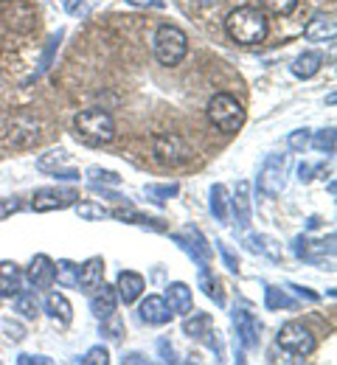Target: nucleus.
<instances>
[{"label": "nucleus", "instance_id": "f257e3e1", "mask_svg": "<svg viewBox=\"0 0 337 365\" xmlns=\"http://www.w3.org/2000/svg\"><path fill=\"white\" fill-rule=\"evenodd\" d=\"M225 31L239 46H259L267 37V17L253 6H239L228 14Z\"/></svg>", "mask_w": 337, "mask_h": 365}, {"label": "nucleus", "instance_id": "f03ea898", "mask_svg": "<svg viewBox=\"0 0 337 365\" xmlns=\"http://www.w3.org/2000/svg\"><path fill=\"white\" fill-rule=\"evenodd\" d=\"M73 127H76V135L82 138L85 143H90V146L110 143V140L115 138V121H113V115H110L107 110H98V107L82 110V113L76 115Z\"/></svg>", "mask_w": 337, "mask_h": 365}, {"label": "nucleus", "instance_id": "7ed1b4c3", "mask_svg": "<svg viewBox=\"0 0 337 365\" xmlns=\"http://www.w3.org/2000/svg\"><path fill=\"white\" fill-rule=\"evenodd\" d=\"M189 53V37L183 29L172 26V23H163L157 31H155V56L160 65H180Z\"/></svg>", "mask_w": 337, "mask_h": 365}, {"label": "nucleus", "instance_id": "20e7f679", "mask_svg": "<svg viewBox=\"0 0 337 365\" xmlns=\"http://www.w3.org/2000/svg\"><path fill=\"white\" fill-rule=\"evenodd\" d=\"M208 118H211V124H214L219 133L234 135V133H239L242 124H244V110H242V104L234 96L217 93V96L208 101Z\"/></svg>", "mask_w": 337, "mask_h": 365}, {"label": "nucleus", "instance_id": "39448f33", "mask_svg": "<svg viewBox=\"0 0 337 365\" xmlns=\"http://www.w3.org/2000/svg\"><path fill=\"white\" fill-rule=\"evenodd\" d=\"M152 152H155V160L160 166H180L192 158V146L175 133H160L155 135V143H152Z\"/></svg>", "mask_w": 337, "mask_h": 365}, {"label": "nucleus", "instance_id": "423d86ee", "mask_svg": "<svg viewBox=\"0 0 337 365\" xmlns=\"http://www.w3.org/2000/svg\"><path fill=\"white\" fill-rule=\"evenodd\" d=\"M279 346L284 351H289V354H295V357H309L318 343H315V334L306 326H301V323H284L281 331H279Z\"/></svg>", "mask_w": 337, "mask_h": 365}, {"label": "nucleus", "instance_id": "0eeeda50", "mask_svg": "<svg viewBox=\"0 0 337 365\" xmlns=\"http://www.w3.org/2000/svg\"><path fill=\"white\" fill-rule=\"evenodd\" d=\"M40 130H43L40 121H34L28 115H14L6 127V143L14 146V149H28L40 140V135H43Z\"/></svg>", "mask_w": 337, "mask_h": 365}, {"label": "nucleus", "instance_id": "6e6552de", "mask_svg": "<svg viewBox=\"0 0 337 365\" xmlns=\"http://www.w3.org/2000/svg\"><path fill=\"white\" fill-rule=\"evenodd\" d=\"M284 178H287V155H270L259 172V191L267 197L281 194Z\"/></svg>", "mask_w": 337, "mask_h": 365}, {"label": "nucleus", "instance_id": "1a4fd4ad", "mask_svg": "<svg viewBox=\"0 0 337 365\" xmlns=\"http://www.w3.org/2000/svg\"><path fill=\"white\" fill-rule=\"evenodd\" d=\"M76 200H79V191H73V188H40L31 200V208L37 214H48V211L71 208Z\"/></svg>", "mask_w": 337, "mask_h": 365}, {"label": "nucleus", "instance_id": "9d476101", "mask_svg": "<svg viewBox=\"0 0 337 365\" xmlns=\"http://www.w3.org/2000/svg\"><path fill=\"white\" fill-rule=\"evenodd\" d=\"M37 169L53 178H62V180H79V172L71 166V155L65 149H51L46 155H40Z\"/></svg>", "mask_w": 337, "mask_h": 365}, {"label": "nucleus", "instance_id": "9b49d317", "mask_svg": "<svg viewBox=\"0 0 337 365\" xmlns=\"http://www.w3.org/2000/svg\"><path fill=\"white\" fill-rule=\"evenodd\" d=\"M304 34H306V40H312V43H332V40H335V34H337L335 17H332V14H326V11H318V14L306 23Z\"/></svg>", "mask_w": 337, "mask_h": 365}, {"label": "nucleus", "instance_id": "f8f14e48", "mask_svg": "<svg viewBox=\"0 0 337 365\" xmlns=\"http://www.w3.org/2000/svg\"><path fill=\"white\" fill-rule=\"evenodd\" d=\"M115 307H118V292H115V287H110V284H98L96 289H93V298H90V309H93V315L98 320L110 318V315H115Z\"/></svg>", "mask_w": 337, "mask_h": 365}, {"label": "nucleus", "instance_id": "ddd939ff", "mask_svg": "<svg viewBox=\"0 0 337 365\" xmlns=\"http://www.w3.org/2000/svg\"><path fill=\"white\" fill-rule=\"evenodd\" d=\"M53 278H56V264L51 262L46 253L34 256V259H31V267H28V281H31L37 289H48L51 284H53Z\"/></svg>", "mask_w": 337, "mask_h": 365}, {"label": "nucleus", "instance_id": "4468645a", "mask_svg": "<svg viewBox=\"0 0 337 365\" xmlns=\"http://www.w3.org/2000/svg\"><path fill=\"white\" fill-rule=\"evenodd\" d=\"M141 320L149 326H166L172 320V309L160 295H149L141 304Z\"/></svg>", "mask_w": 337, "mask_h": 365}, {"label": "nucleus", "instance_id": "2eb2a0df", "mask_svg": "<svg viewBox=\"0 0 337 365\" xmlns=\"http://www.w3.org/2000/svg\"><path fill=\"white\" fill-rule=\"evenodd\" d=\"M172 309V315H189L192 312V289L183 281H175L166 287V298H163Z\"/></svg>", "mask_w": 337, "mask_h": 365}, {"label": "nucleus", "instance_id": "dca6fc26", "mask_svg": "<svg viewBox=\"0 0 337 365\" xmlns=\"http://www.w3.org/2000/svg\"><path fill=\"white\" fill-rule=\"evenodd\" d=\"M115 292H118V301L124 304H135L144 292V275L133 273V270H124L118 275V284H115Z\"/></svg>", "mask_w": 337, "mask_h": 365}, {"label": "nucleus", "instance_id": "f3484780", "mask_svg": "<svg viewBox=\"0 0 337 365\" xmlns=\"http://www.w3.org/2000/svg\"><path fill=\"white\" fill-rule=\"evenodd\" d=\"M234 326H237V334H239V343L244 349H256L259 346V323L250 312L237 309L234 312Z\"/></svg>", "mask_w": 337, "mask_h": 365}, {"label": "nucleus", "instance_id": "a211bd4d", "mask_svg": "<svg viewBox=\"0 0 337 365\" xmlns=\"http://www.w3.org/2000/svg\"><path fill=\"white\" fill-rule=\"evenodd\" d=\"M231 211H234V220L239 228L250 225V182L239 180L237 182V194L231 200Z\"/></svg>", "mask_w": 337, "mask_h": 365}, {"label": "nucleus", "instance_id": "6ab92c4d", "mask_svg": "<svg viewBox=\"0 0 337 365\" xmlns=\"http://www.w3.org/2000/svg\"><path fill=\"white\" fill-rule=\"evenodd\" d=\"M23 289V273L14 262H0V295L14 298Z\"/></svg>", "mask_w": 337, "mask_h": 365}, {"label": "nucleus", "instance_id": "aec40b11", "mask_svg": "<svg viewBox=\"0 0 337 365\" xmlns=\"http://www.w3.org/2000/svg\"><path fill=\"white\" fill-rule=\"evenodd\" d=\"M104 281V262L93 256V259H88L82 267H79V287L85 289V292H93L98 284Z\"/></svg>", "mask_w": 337, "mask_h": 365}, {"label": "nucleus", "instance_id": "412c9836", "mask_svg": "<svg viewBox=\"0 0 337 365\" xmlns=\"http://www.w3.org/2000/svg\"><path fill=\"white\" fill-rule=\"evenodd\" d=\"M321 65H323V56H321L318 51H306V53L295 56V62H292V73H295L298 79H312V76L321 71Z\"/></svg>", "mask_w": 337, "mask_h": 365}, {"label": "nucleus", "instance_id": "4be33fe9", "mask_svg": "<svg viewBox=\"0 0 337 365\" xmlns=\"http://www.w3.org/2000/svg\"><path fill=\"white\" fill-rule=\"evenodd\" d=\"M46 312L53 320H59L62 326H68L73 320V307H71V301L62 292H51L48 298H46Z\"/></svg>", "mask_w": 337, "mask_h": 365}, {"label": "nucleus", "instance_id": "5701e85b", "mask_svg": "<svg viewBox=\"0 0 337 365\" xmlns=\"http://www.w3.org/2000/svg\"><path fill=\"white\" fill-rule=\"evenodd\" d=\"M211 214L219 222H228V217H231V200H228V188L222 182H217L211 188Z\"/></svg>", "mask_w": 337, "mask_h": 365}, {"label": "nucleus", "instance_id": "b1692460", "mask_svg": "<svg viewBox=\"0 0 337 365\" xmlns=\"http://www.w3.org/2000/svg\"><path fill=\"white\" fill-rule=\"evenodd\" d=\"M183 331L194 340H202L211 331V315L208 312H189L186 323H183Z\"/></svg>", "mask_w": 337, "mask_h": 365}, {"label": "nucleus", "instance_id": "393cba45", "mask_svg": "<svg viewBox=\"0 0 337 365\" xmlns=\"http://www.w3.org/2000/svg\"><path fill=\"white\" fill-rule=\"evenodd\" d=\"M14 312H20L26 320H34L40 315V301H37V295L20 289V292L14 295Z\"/></svg>", "mask_w": 337, "mask_h": 365}, {"label": "nucleus", "instance_id": "a878e982", "mask_svg": "<svg viewBox=\"0 0 337 365\" xmlns=\"http://www.w3.org/2000/svg\"><path fill=\"white\" fill-rule=\"evenodd\" d=\"M56 264V284H62V287H79V264H73V262H68V259H62V262H53Z\"/></svg>", "mask_w": 337, "mask_h": 365}, {"label": "nucleus", "instance_id": "bb28decb", "mask_svg": "<svg viewBox=\"0 0 337 365\" xmlns=\"http://www.w3.org/2000/svg\"><path fill=\"white\" fill-rule=\"evenodd\" d=\"M247 242H250V250H259V253H264V256L273 259V262L281 259V247L276 245V239H270V236H256V233H253Z\"/></svg>", "mask_w": 337, "mask_h": 365}, {"label": "nucleus", "instance_id": "cd10ccee", "mask_svg": "<svg viewBox=\"0 0 337 365\" xmlns=\"http://www.w3.org/2000/svg\"><path fill=\"white\" fill-rule=\"evenodd\" d=\"M199 287L205 289V295H208V298H214V304H217V307H222V304H225V298H222V292H219V281L208 275L205 264L199 267Z\"/></svg>", "mask_w": 337, "mask_h": 365}, {"label": "nucleus", "instance_id": "c85d7f7f", "mask_svg": "<svg viewBox=\"0 0 337 365\" xmlns=\"http://www.w3.org/2000/svg\"><path fill=\"white\" fill-rule=\"evenodd\" d=\"M264 295H267V309H289L292 307V298L279 287H267Z\"/></svg>", "mask_w": 337, "mask_h": 365}, {"label": "nucleus", "instance_id": "c756f323", "mask_svg": "<svg viewBox=\"0 0 337 365\" xmlns=\"http://www.w3.org/2000/svg\"><path fill=\"white\" fill-rule=\"evenodd\" d=\"M73 208H76V214L82 220H104V217H110V211L104 205H96V202H73Z\"/></svg>", "mask_w": 337, "mask_h": 365}, {"label": "nucleus", "instance_id": "7c9ffc66", "mask_svg": "<svg viewBox=\"0 0 337 365\" xmlns=\"http://www.w3.org/2000/svg\"><path fill=\"white\" fill-rule=\"evenodd\" d=\"M312 140V146L318 149V152H326V155H335V130L329 127V130H321L315 138H309Z\"/></svg>", "mask_w": 337, "mask_h": 365}, {"label": "nucleus", "instance_id": "2f4dec72", "mask_svg": "<svg viewBox=\"0 0 337 365\" xmlns=\"http://www.w3.org/2000/svg\"><path fill=\"white\" fill-rule=\"evenodd\" d=\"M59 40H62V31H56V37H51L48 40V48H46V53H43V59H40V68H37L34 79H37V76H43V73L51 68V59H53V53H56V48H59Z\"/></svg>", "mask_w": 337, "mask_h": 365}, {"label": "nucleus", "instance_id": "473e14b6", "mask_svg": "<svg viewBox=\"0 0 337 365\" xmlns=\"http://www.w3.org/2000/svg\"><path fill=\"white\" fill-rule=\"evenodd\" d=\"M261 6L267 9V11H273V14H292L295 11V6H298V0H261Z\"/></svg>", "mask_w": 337, "mask_h": 365}, {"label": "nucleus", "instance_id": "72a5a7b5", "mask_svg": "<svg viewBox=\"0 0 337 365\" xmlns=\"http://www.w3.org/2000/svg\"><path fill=\"white\" fill-rule=\"evenodd\" d=\"M88 178L93 182H98V185H118V182H121V178H118L115 172H107V169H98V166H93V169L88 172Z\"/></svg>", "mask_w": 337, "mask_h": 365}, {"label": "nucleus", "instance_id": "f704fd0d", "mask_svg": "<svg viewBox=\"0 0 337 365\" xmlns=\"http://www.w3.org/2000/svg\"><path fill=\"white\" fill-rule=\"evenodd\" d=\"M101 331H104L110 340H118V337H121V331H124V326H121V320L115 318V315H110V318L101 320Z\"/></svg>", "mask_w": 337, "mask_h": 365}, {"label": "nucleus", "instance_id": "c9c22d12", "mask_svg": "<svg viewBox=\"0 0 337 365\" xmlns=\"http://www.w3.org/2000/svg\"><path fill=\"white\" fill-rule=\"evenodd\" d=\"M79 363L85 365H107L110 363V354H107V349H101V346H96V349H90Z\"/></svg>", "mask_w": 337, "mask_h": 365}, {"label": "nucleus", "instance_id": "e433bc0d", "mask_svg": "<svg viewBox=\"0 0 337 365\" xmlns=\"http://www.w3.org/2000/svg\"><path fill=\"white\" fill-rule=\"evenodd\" d=\"M23 208V202L17 200V197H3L0 200V220H6V217H11V214H17Z\"/></svg>", "mask_w": 337, "mask_h": 365}, {"label": "nucleus", "instance_id": "4c0bfd02", "mask_svg": "<svg viewBox=\"0 0 337 365\" xmlns=\"http://www.w3.org/2000/svg\"><path fill=\"white\" fill-rule=\"evenodd\" d=\"M287 143H289V149H306L309 146V130H295V133H289L287 138Z\"/></svg>", "mask_w": 337, "mask_h": 365}, {"label": "nucleus", "instance_id": "58836bf2", "mask_svg": "<svg viewBox=\"0 0 337 365\" xmlns=\"http://www.w3.org/2000/svg\"><path fill=\"white\" fill-rule=\"evenodd\" d=\"M3 331H6L9 340H14V343H20V340L26 337V329H23L20 323H14V320H3Z\"/></svg>", "mask_w": 337, "mask_h": 365}, {"label": "nucleus", "instance_id": "ea45409f", "mask_svg": "<svg viewBox=\"0 0 337 365\" xmlns=\"http://www.w3.org/2000/svg\"><path fill=\"white\" fill-rule=\"evenodd\" d=\"M146 194H152V197H175L177 185L175 182L172 185H146Z\"/></svg>", "mask_w": 337, "mask_h": 365}, {"label": "nucleus", "instance_id": "a19ab883", "mask_svg": "<svg viewBox=\"0 0 337 365\" xmlns=\"http://www.w3.org/2000/svg\"><path fill=\"white\" fill-rule=\"evenodd\" d=\"M65 9L71 14H76V17H85L88 14V3L85 0H65Z\"/></svg>", "mask_w": 337, "mask_h": 365}, {"label": "nucleus", "instance_id": "79ce46f5", "mask_svg": "<svg viewBox=\"0 0 337 365\" xmlns=\"http://www.w3.org/2000/svg\"><path fill=\"white\" fill-rule=\"evenodd\" d=\"M17 363H20V365H31V363L51 365V360H48V357H40V354H20V357H17Z\"/></svg>", "mask_w": 337, "mask_h": 365}, {"label": "nucleus", "instance_id": "37998d69", "mask_svg": "<svg viewBox=\"0 0 337 365\" xmlns=\"http://www.w3.org/2000/svg\"><path fill=\"white\" fill-rule=\"evenodd\" d=\"M219 250H222V256H225V264H228V270L231 273H239V264H237V259H234V253L225 247V245H219Z\"/></svg>", "mask_w": 337, "mask_h": 365}, {"label": "nucleus", "instance_id": "c03bdc74", "mask_svg": "<svg viewBox=\"0 0 337 365\" xmlns=\"http://www.w3.org/2000/svg\"><path fill=\"white\" fill-rule=\"evenodd\" d=\"M130 6H141V9H163V0H127Z\"/></svg>", "mask_w": 337, "mask_h": 365}, {"label": "nucleus", "instance_id": "a18cd8bd", "mask_svg": "<svg viewBox=\"0 0 337 365\" xmlns=\"http://www.w3.org/2000/svg\"><path fill=\"white\" fill-rule=\"evenodd\" d=\"M157 349H160V354H163V360H166V363H175V351H172V346H169L166 340H160V343H157Z\"/></svg>", "mask_w": 337, "mask_h": 365}, {"label": "nucleus", "instance_id": "49530a36", "mask_svg": "<svg viewBox=\"0 0 337 365\" xmlns=\"http://www.w3.org/2000/svg\"><path fill=\"white\" fill-rule=\"evenodd\" d=\"M289 289H295V292H298L301 298H306V301H318V295H315V292H309L306 287H289Z\"/></svg>", "mask_w": 337, "mask_h": 365}, {"label": "nucleus", "instance_id": "de8ad7c7", "mask_svg": "<svg viewBox=\"0 0 337 365\" xmlns=\"http://www.w3.org/2000/svg\"><path fill=\"white\" fill-rule=\"evenodd\" d=\"M124 363H146V357L144 354H138V351H133V354L124 357Z\"/></svg>", "mask_w": 337, "mask_h": 365}, {"label": "nucleus", "instance_id": "09e8293b", "mask_svg": "<svg viewBox=\"0 0 337 365\" xmlns=\"http://www.w3.org/2000/svg\"><path fill=\"white\" fill-rule=\"evenodd\" d=\"M298 175H301V180L304 182L312 180V166H301V169H298Z\"/></svg>", "mask_w": 337, "mask_h": 365}, {"label": "nucleus", "instance_id": "8fccbe9b", "mask_svg": "<svg viewBox=\"0 0 337 365\" xmlns=\"http://www.w3.org/2000/svg\"><path fill=\"white\" fill-rule=\"evenodd\" d=\"M194 3H197L199 9H211V6H217L219 0H194Z\"/></svg>", "mask_w": 337, "mask_h": 365}, {"label": "nucleus", "instance_id": "3c124183", "mask_svg": "<svg viewBox=\"0 0 337 365\" xmlns=\"http://www.w3.org/2000/svg\"><path fill=\"white\" fill-rule=\"evenodd\" d=\"M0 298H3V295H0Z\"/></svg>", "mask_w": 337, "mask_h": 365}, {"label": "nucleus", "instance_id": "603ef678", "mask_svg": "<svg viewBox=\"0 0 337 365\" xmlns=\"http://www.w3.org/2000/svg\"><path fill=\"white\" fill-rule=\"evenodd\" d=\"M0 3H3V0H0Z\"/></svg>", "mask_w": 337, "mask_h": 365}]
</instances>
